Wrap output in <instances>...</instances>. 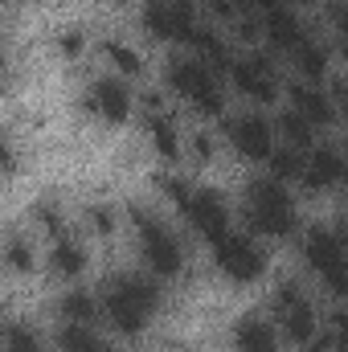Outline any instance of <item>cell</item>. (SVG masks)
I'll use <instances>...</instances> for the list:
<instances>
[{"label":"cell","instance_id":"cell-26","mask_svg":"<svg viewBox=\"0 0 348 352\" xmlns=\"http://www.w3.org/2000/svg\"><path fill=\"white\" fill-rule=\"evenodd\" d=\"M4 263L12 266L17 274L33 270V250H29V242H25L21 234H8V246H4Z\"/></svg>","mask_w":348,"mask_h":352},{"label":"cell","instance_id":"cell-35","mask_svg":"<svg viewBox=\"0 0 348 352\" xmlns=\"http://www.w3.org/2000/svg\"><path fill=\"white\" fill-rule=\"evenodd\" d=\"M345 111H348V87H345Z\"/></svg>","mask_w":348,"mask_h":352},{"label":"cell","instance_id":"cell-23","mask_svg":"<svg viewBox=\"0 0 348 352\" xmlns=\"http://www.w3.org/2000/svg\"><path fill=\"white\" fill-rule=\"evenodd\" d=\"M303 168H307V160H303V152L299 148H274L270 152V173H274V180H295V176H303Z\"/></svg>","mask_w":348,"mask_h":352},{"label":"cell","instance_id":"cell-18","mask_svg":"<svg viewBox=\"0 0 348 352\" xmlns=\"http://www.w3.org/2000/svg\"><path fill=\"white\" fill-rule=\"evenodd\" d=\"M291 58H295V70H299V78H303V82H316V78H324V74H328V45L303 41Z\"/></svg>","mask_w":348,"mask_h":352},{"label":"cell","instance_id":"cell-37","mask_svg":"<svg viewBox=\"0 0 348 352\" xmlns=\"http://www.w3.org/2000/svg\"><path fill=\"white\" fill-rule=\"evenodd\" d=\"M345 295H348V287H345Z\"/></svg>","mask_w":348,"mask_h":352},{"label":"cell","instance_id":"cell-25","mask_svg":"<svg viewBox=\"0 0 348 352\" xmlns=\"http://www.w3.org/2000/svg\"><path fill=\"white\" fill-rule=\"evenodd\" d=\"M4 352H45V349H41V336L29 324H8L4 328Z\"/></svg>","mask_w":348,"mask_h":352},{"label":"cell","instance_id":"cell-22","mask_svg":"<svg viewBox=\"0 0 348 352\" xmlns=\"http://www.w3.org/2000/svg\"><path fill=\"white\" fill-rule=\"evenodd\" d=\"M279 135H283L291 148H299V152H303V148L312 144V135H316V123H312V119H303L299 111H287V115L279 119Z\"/></svg>","mask_w":348,"mask_h":352},{"label":"cell","instance_id":"cell-14","mask_svg":"<svg viewBox=\"0 0 348 352\" xmlns=\"http://www.w3.org/2000/svg\"><path fill=\"white\" fill-rule=\"evenodd\" d=\"M291 107H295L303 119H312L316 127L336 119V107H332V98L316 87V82H291Z\"/></svg>","mask_w":348,"mask_h":352},{"label":"cell","instance_id":"cell-12","mask_svg":"<svg viewBox=\"0 0 348 352\" xmlns=\"http://www.w3.org/2000/svg\"><path fill=\"white\" fill-rule=\"evenodd\" d=\"M262 33H266V41H270L274 50H283V54H295V50L307 41L299 16H295L291 8H270V12L262 16Z\"/></svg>","mask_w":348,"mask_h":352},{"label":"cell","instance_id":"cell-3","mask_svg":"<svg viewBox=\"0 0 348 352\" xmlns=\"http://www.w3.org/2000/svg\"><path fill=\"white\" fill-rule=\"evenodd\" d=\"M131 221L140 226V254H144L148 270L160 274V278H176L180 266H184V254H180L176 238L168 234V226L156 221L148 213V205H131Z\"/></svg>","mask_w":348,"mask_h":352},{"label":"cell","instance_id":"cell-31","mask_svg":"<svg viewBox=\"0 0 348 352\" xmlns=\"http://www.w3.org/2000/svg\"><path fill=\"white\" fill-rule=\"evenodd\" d=\"M193 156H197V160H201V164H205V160H209V156H213V140H209V135H205V131H201V135H193Z\"/></svg>","mask_w":348,"mask_h":352},{"label":"cell","instance_id":"cell-24","mask_svg":"<svg viewBox=\"0 0 348 352\" xmlns=\"http://www.w3.org/2000/svg\"><path fill=\"white\" fill-rule=\"evenodd\" d=\"M102 54H107V62L119 70V74H127V78H135L140 70H144V62H140V54H131L123 41H102Z\"/></svg>","mask_w":348,"mask_h":352},{"label":"cell","instance_id":"cell-20","mask_svg":"<svg viewBox=\"0 0 348 352\" xmlns=\"http://www.w3.org/2000/svg\"><path fill=\"white\" fill-rule=\"evenodd\" d=\"M58 311H62L66 324H90V320L98 316V299H94L90 291H70V295H62Z\"/></svg>","mask_w":348,"mask_h":352},{"label":"cell","instance_id":"cell-16","mask_svg":"<svg viewBox=\"0 0 348 352\" xmlns=\"http://www.w3.org/2000/svg\"><path fill=\"white\" fill-rule=\"evenodd\" d=\"M340 176H345V152L316 148V152L307 156V168H303V184H307V188H332Z\"/></svg>","mask_w":348,"mask_h":352},{"label":"cell","instance_id":"cell-4","mask_svg":"<svg viewBox=\"0 0 348 352\" xmlns=\"http://www.w3.org/2000/svg\"><path fill=\"white\" fill-rule=\"evenodd\" d=\"M168 87H173L176 94H184V98L197 107V115H209V119H213V115H221V107H226L213 70H209L201 58H173V62H168Z\"/></svg>","mask_w":348,"mask_h":352},{"label":"cell","instance_id":"cell-34","mask_svg":"<svg viewBox=\"0 0 348 352\" xmlns=\"http://www.w3.org/2000/svg\"><path fill=\"white\" fill-rule=\"evenodd\" d=\"M246 4H254L259 12H270V8H283V0H246Z\"/></svg>","mask_w":348,"mask_h":352},{"label":"cell","instance_id":"cell-1","mask_svg":"<svg viewBox=\"0 0 348 352\" xmlns=\"http://www.w3.org/2000/svg\"><path fill=\"white\" fill-rule=\"evenodd\" d=\"M156 303H160V291H156V283L144 278V274H115V278L107 283V291H102V316H107L123 336L140 332V328L148 324V316L156 311Z\"/></svg>","mask_w":348,"mask_h":352},{"label":"cell","instance_id":"cell-29","mask_svg":"<svg viewBox=\"0 0 348 352\" xmlns=\"http://www.w3.org/2000/svg\"><path fill=\"white\" fill-rule=\"evenodd\" d=\"M58 50H62L66 58H74V54L83 50V33H78V29H70V33H62V37H58Z\"/></svg>","mask_w":348,"mask_h":352},{"label":"cell","instance_id":"cell-17","mask_svg":"<svg viewBox=\"0 0 348 352\" xmlns=\"http://www.w3.org/2000/svg\"><path fill=\"white\" fill-rule=\"evenodd\" d=\"M234 344H238V352H279L274 328H270L262 316H246V320H238V328H234Z\"/></svg>","mask_w":348,"mask_h":352},{"label":"cell","instance_id":"cell-10","mask_svg":"<svg viewBox=\"0 0 348 352\" xmlns=\"http://www.w3.org/2000/svg\"><path fill=\"white\" fill-rule=\"evenodd\" d=\"M230 78H234V87L242 90L246 98H259V102H270L274 98V66L262 58V54H246V58H238L234 62V70H230Z\"/></svg>","mask_w":348,"mask_h":352},{"label":"cell","instance_id":"cell-5","mask_svg":"<svg viewBox=\"0 0 348 352\" xmlns=\"http://www.w3.org/2000/svg\"><path fill=\"white\" fill-rule=\"evenodd\" d=\"M303 258H307V266H312L332 291L345 295V287H348V254H345V242H340L332 230H324V226L307 230V238H303Z\"/></svg>","mask_w":348,"mask_h":352},{"label":"cell","instance_id":"cell-33","mask_svg":"<svg viewBox=\"0 0 348 352\" xmlns=\"http://www.w3.org/2000/svg\"><path fill=\"white\" fill-rule=\"evenodd\" d=\"M332 344H336V336H320V332H316L303 349H307V352H332Z\"/></svg>","mask_w":348,"mask_h":352},{"label":"cell","instance_id":"cell-32","mask_svg":"<svg viewBox=\"0 0 348 352\" xmlns=\"http://www.w3.org/2000/svg\"><path fill=\"white\" fill-rule=\"evenodd\" d=\"M332 328H336V332H332V336H336V349L348 352V311L336 316V324H332Z\"/></svg>","mask_w":348,"mask_h":352},{"label":"cell","instance_id":"cell-9","mask_svg":"<svg viewBox=\"0 0 348 352\" xmlns=\"http://www.w3.org/2000/svg\"><path fill=\"white\" fill-rule=\"evenodd\" d=\"M226 135L250 160H270V152H274V131H270V123L262 115H238V119H230Z\"/></svg>","mask_w":348,"mask_h":352},{"label":"cell","instance_id":"cell-19","mask_svg":"<svg viewBox=\"0 0 348 352\" xmlns=\"http://www.w3.org/2000/svg\"><path fill=\"white\" fill-rule=\"evenodd\" d=\"M50 270L58 274V278H78L83 270H87V254L74 246V242H58L54 250H50Z\"/></svg>","mask_w":348,"mask_h":352},{"label":"cell","instance_id":"cell-11","mask_svg":"<svg viewBox=\"0 0 348 352\" xmlns=\"http://www.w3.org/2000/svg\"><path fill=\"white\" fill-rule=\"evenodd\" d=\"M87 111L98 115V119H107V123H119L131 111V90L123 87L119 78H94L87 87Z\"/></svg>","mask_w":348,"mask_h":352},{"label":"cell","instance_id":"cell-8","mask_svg":"<svg viewBox=\"0 0 348 352\" xmlns=\"http://www.w3.org/2000/svg\"><path fill=\"white\" fill-rule=\"evenodd\" d=\"M274 311H279V324H283V336L291 344H307L316 336V311L307 307V299L299 295L295 283H283L279 295H274Z\"/></svg>","mask_w":348,"mask_h":352},{"label":"cell","instance_id":"cell-15","mask_svg":"<svg viewBox=\"0 0 348 352\" xmlns=\"http://www.w3.org/2000/svg\"><path fill=\"white\" fill-rule=\"evenodd\" d=\"M188 45L197 50V58H201L213 74H230V70H234V54H230V45H226L213 29L197 25V29H193V37H188Z\"/></svg>","mask_w":348,"mask_h":352},{"label":"cell","instance_id":"cell-28","mask_svg":"<svg viewBox=\"0 0 348 352\" xmlns=\"http://www.w3.org/2000/svg\"><path fill=\"white\" fill-rule=\"evenodd\" d=\"M201 4H205L213 16H221V21H234V16H238V4H234V0H201Z\"/></svg>","mask_w":348,"mask_h":352},{"label":"cell","instance_id":"cell-6","mask_svg":"<svg viewBox=\"0 0 348 352\" xmlns=\"http://www.w3.org/2000/svg\"><path fill=\"white\" fill-rule=\"evenodd\" d=\"M213 263L217 270L226 274V278H234V283H254L262 274V250L250 242V238H242V234H221L217 242H213Z\"/></svg>","mask_w":348,"mask_h":352},{"label":"cell","instance_id":"cell-36","mask_svg":"<svg viewBox=\"0 0 348 352\" xmlns=\"http://www.w3.org/2000/svg\"><path fill=\"white\" fill-rule=\"evenodd\" d=\"M345 238H348V221H345Z\"/></svg>","mask_w":348,"mask_h":352},{"label":"cell","instance_id":"cell-27","mask_svg":"<svg viewBox=\"0 0 348 352\" xmlns=\"http://www.w3.org/2000/svg\"><path fill=\"white\" fill-rule=\"evenodd\" d=\"M87 217H90V230H98V234H111V226H115V217H111L107 205H94Z\"/></svg>","mask_w":348,"mask_h":352},{"label":"cell","instance_id":"cell-21","mask_svg":"<svg viewBox=\"0 0 348 352\" xmlns=\"http://www.w3.org/2000/svg\"><path fill=\"white\" fill-rule=\"evenodd\" d=\"M148 135H152V148H156L160 156H168V160H173L176 152H180L176 123L168 119V115H148Z\"/></svg>","mask_w":348,"mask_h":352},{"label":"cell","instance_id":"cell-30","mask_svg":"<svg viewBox=\"0 0 348 352\" xmlns=\"http://www.w3.org/2000/svg\"><path fill=\"white\" fill-rule=\"evenodd\" d=\"M328 21H332L336 33H345L348 37V4H332V8H328Z\"/></svg>","mask_w":348,"mask_h":352},{"label":"cell","instance_id":"cell-38","mask_svg":"<svg viewBox=\"0 0 348 352\" xmlns=\"http://www.w3.org/2000/svg\"><path fill=\"white\" fill-rule=\"evenodd\" d=\"M345 152H348V148H345Z\"/></svg>","mask_w":348,"mask_h":352},{"label":"cell","instance_id":"cell-13","mask_svg":"<svg viewBox=\"0 0 348 352\" xmlns=\"http://www.w3.org/2000/svg\"><path fill=\"white\" fill-rule=\"evenodd\" d=\"M144 25H148V33L160 37V41H188V37H193V25L180 21V12L173 8V0H152L148 12H144Z\"/></svg>","mask_w":348,"mask_h":352},{"label":"cell","instance_id":"cell-7","mask_svg":"<svg viewBox=\"0 0 348 352\" xmlns=\"http://www.w3.org/2000/svg\"><path fill=\"white\" fill-rule=\"evenodd\" d=\"M180 209H184L188 226H193L209 246H213L221 234H230V205L221 201V192H213V188H193Z\"/></svg>","mask_w":348,"mask_h":352},{"label":"cell","instance_id":"cell-2","mask_svg":"<svg viewBox=\"0 0 348 352\" xmlns=\"http://www.w3.org/2000/svg\"><path fill=\"white\" fill-rule=\"evenodd\" d=\"M246 221L254 226V234H266V238L295 234V205H291V192L283 188V180L259 176L246 184Z\"/></svg>","mask_w":348,"mask_h":352}]
</instances>
